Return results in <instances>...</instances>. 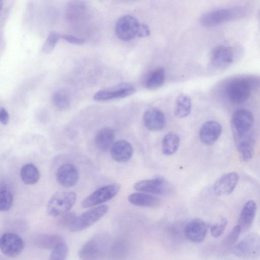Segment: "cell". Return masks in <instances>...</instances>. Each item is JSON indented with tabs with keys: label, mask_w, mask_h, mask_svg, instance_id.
Here are the masks:
<instances>
[{
	"label": "cell",
	"mask_w": 260,
	"mask_h": 260,
	"mask_svg": "<svg viewBox=\"0 0 260 260\" xmlns=\"http://www.w3.org/2000/svg\"><path fill=\"white\" fill-rule=\"evenodd\" d=\"M245 9L241 7L216 9L203 14L200 22L205 27H213L239 19L245 16Z\"/></svg>",
	"instance_id": "6da1fadb"
},
{
	"label": "cell",
	"mask_w": 260,
	"mask_h": 260,
	"mask_svg": "<svg viewBox=\"0 0 260 260\" xmlns=\"http://www.w3.org/2000/svg\"><path fill=\"white\" fill-rule=\"evenodd\" d=\"M109 242L107 235H96L83 244L78 252V256L82 259L99 258L105 252Z\"/></svg>",
	"instance_id": "7a4b0ae2"
},
{
	"label": "cell",
	"mask_w": 260,
	"mask_h": 260,
	"mask_svg": "<svg viewBox=\"0 0 260 260\" xmlns=\"http://www.w3.org/2000/svg\"><path fill=\"white\" fill-rule=\"evenodd\" d=\"M77 194L73 191H58L51 197L47 205L48 214L57 217L69 212L75 204Z\"/></svg>",
	"instance_id": "3957f363"
},
{
	"label": "cell",
	"mask_w": 260,
	"mask_h": 260,
	"mask_svg": "<svg viewBox=\"0 0 260 260\" xmlns=\"http://www.w3.org/2000/svg\"><path fill=\"white\" fill-rule=\"evenodd\" d=\"M142 25V23H140L134 16L123 15L116 22L115 35L118 39L123 41H129L136 37L140 38Z\"/></svg>",
	"instance_id": "277c9868"
},
{
	"label": "cell",
	"mask_w": 260,
	"mask_h": 260,
	"mask_svg": "<svg viewBox=\"0 0 260 260\" xmlns=\"http://www.w3.org/2000/svg\"><path fill=\"white\" fill-rule=\"evenodd\" d=\"M252 83L249 79L240 78L231 81L226 89L229 100L235 104H241L250 96Z\"/></svg>",
	"instance_id": "5b68a950"
},
{
	"label": "cell",
	"mask_w": 260,
	"mask_h": 260,
	"mask_svg": "<svg viewBox=\"0 0 260 260\" xmlns=\"http://www.w3.org/2000/svg\"><path fill=\"white\" fill-rule=\"evenodd\" d=\"M109 206L101 205L93 207L77 216L69 228L70 231L77 232L84 230L102 218L108 211Z\"/></svg>",
	"instance_id": "8992f818"
},
{
	"label": "cell",
	"mask_w": 260,
	"mask_h": 260,
	"mask_svg": "<svg viewBox=\"0 0 260 260\" xmlns=\"http://www.w3.org/2000/svg\"><path fill=\"white\" fill-rule=\"evenodd\" d=\"M119 189L120 187L117 184L103 186L85 198L81 203V206L86 208L101 205L114 198Z\"/></svg>",
	"instance_id": "52a82bcc"
},
{
	"label": "cell",
	"mask_w": 260,
	"mask_h": 260,
	"mask_svg": "<svg viewBox=\"0 0 260 260\" xmlns=\"http://www.w3.org/2000/svg\"><path fill=\"white\" fill-rule=\"evenodd\" d=\"M260 242L258 235L251 233L234 246L235 254L244 258H253L259 255Z\"/></svg>",
	"instance_id": "ba28073f"
},
{
	"label": "cell",
	"mask_w": 260,
	"mask_h": 260,
	"mask_svg": "<svg viewBox=\"0 0 260 260\" xmlns=\"http://www.w3.org/2000/svg\"><path fill=\"white\" fill-rule=\"evenodd\" d=\"M136 90L135 87L130 84L120 83L98 91L94 94L93 99L98 101L122 99L134 94Z\"/></svg>",
	"instance_id": "9c48e42d"
},
{
	"label": "cell",
	"mask_w": 260,
	"mask_h": 260,
	"mask_svg": "<svg viewBox=\"0 0 260 260\" xmlns=\"http://www.w3.org/2000/svg\"><path fill=\"white\" fill-rule=\"evenodd\" d=\"M253 120V115L250 111L244 109L236 110L233 113L231 119L234 137L250 132Z\"/></svg>",
	"instance_id": "30bf717a"
},
{
	"label": "cell",
	"mask_w": 260,
	"mask_h": 260,
	"mask_svg": "<svg viewBox=\"0 0 260 260\" xmlns=\"http://www.w3.org/2000/svg\"><path fill=\"white\" fill-rule=\"evenodd\" d=\"M24 245L23 240L16 234L5 233L0 237V250L8 256L18 255L22 251Z\"/></svg>",
	"instance_id": "8fae6325"
},
{
	"label": "cell",
	"mask_w": 260,
	"mask_h": 260,
	"mask_svg": "<svg viewBox=\"0 0 260 260\" xmlns=\"http://www.w3.org/2000/svg\"><path fill=\"white\" fill-rule=\"evenodd\" d=\"M235 50L231 46L219 45L212 50L210 59L213 66L223 68L230 66L234 61Z\"/></svg>",
	"instance_id": "7c38bea8"
},
{
	"label": "cell",
	"mask_w": 260,
	"mask_h": 260,
	"mask_svg": "<svg viewBox=\"0 0 260 260\" xmlns=\"http://www.w3.org/2000/svg\"><path fill=\"white\" fill-rule=\"evenodd\" d=\"M134 188L139 191L158 195L165 193L169 186L164 178L157 177L139 181L134 184Z\"/></svg>",
	"instance_id": "4fadbf2b"
},
{
	"label": "cell",
	"mask_w": 260,
	"mask_h": 260,
	"mask_svg": "<svg viewBox=\"0 0 260 260\" xmlns=\"http://www.w3.org/2000/svg\"><path fill=\"white\" fill-rule=\"evenodd\" d=\"M234 137L240 158L244 161L251 160L254 154L255 141L253 135L249 132Z\"/></svg>",
	"instance_id": "5bb4252c"
},
{
	"label": "cell",
	"mask_w": 260,
	"mask_h": 260,
	"mask_svg": "<svg viewBox=\"0 0 260 260\" xmlns=\"http://www.w3.org/2000/svg\"><path fill=\"white\" fill-rule=\"evenodd\" d=\"M79 172L77 168L71 164H64L57 169L56 178L57 182L64 187L75 185L79 180Z\"/></svg>",
	"instance_id": "9a60e30c"
},
{
	"label": "cell",
	"mask_w": 260,
	"mask_h": 260,
	"mask_svg": "<svg viewBox=\"0 0 260 260\" xmlns=\"http://www.w3.org/2000/svg\"><path fill=\"white\" fill-rule=\"evenodd\" d=\"M239 177L235 172H229L222 175L215 182L213 190L217 196L231 194L236 188Z\"/></svg>",
	"instance_id": "2e32d148"
},
{
	"label": "cell",
	"mask_w": 260,
	"mask_h": 260,
	"mask_svg": "<svg viewBox=\"0 0 260 260\" xmlns=\"http://www.w3.org/2000/svg\"><path fill=\"white\" fill-rule=\"evenodd\" d=\"M207 232L206 223L202 219L196 218L189 221L184 228L185 237L193 243L202 242Z\"/></svg>",
	"instance_id": "e0dca14e"
},
{
	"label": "cell",
	"mask_w": 260,
	"mask_h": 260,
	"mask_svg": "<svg viewBox=\"0 0 260 260\" xmlns=\"http://www.w3.org/2000/svg\"><path fill=\"white\" fill-rule=\"evenodd\" d=\"M221 132L222 127L219 123L214 120L207 121L200 129V139L206 145H213L219 138Z\"/></svg>",
	"instance_id": "ac0fdd59"
},
{
	"label": "cell",
	"mask_w": 260,
	"mask_h": 260,
	"mask_svg": "<svg viewBox=\"0 0 260 260\" xmlns=\"http://www.w3.org/2000/svg\"><path fill=\"white\" fill-rule=\"evenodd\" d=\"M143 122L145 127L152 131L161 130L166 123L164 114L156 108H149L144 112Z\"/></svg>",
	"instance_id": "d6986e66"
},
{
	"label": "cell",
	"mask_w": 260,
	"mask_h": 260,
	"mask_svg": "<svg viewBox=\"0 0 260 260\" xmlns=\"http://www.w3.org/2000/svg\"><path fill=\"white\" fill-rule=\"evenodd\" d=\"M110 149L112 157L120 162L128 161L133 153L132 145L124 140H119L114 142Z\"/></svg>",
	"instance_id": "ffe728a7"
},
{
	"label": "cell",
	"mask_w": 260,
	"mask_h": 260,
	"mask_svg": "<svg viewBox=\"0 0 260 260\" xmlns=\"http://www.w3.org/2000/svg\"><path fill=\"white\" fill-rule=\"evenodd\" d=\"M256 210V204L254 201L249 200L245 204L240 214L238 224L241 231H247L251 226Z\"/></svg>",
	"instance_id": "44dd1931"
},
{
	"label": "cell",
	"mask_w": 260,
	"mask_h": 260,
	"mask_svg": "<svg viewBox=\"0 0 260 260\" xmlns=\"http://www.w3.org/2000/svg\"><path fill=\"white\" fill-rule=\"evenodd\" d=\"M128 200L135 206L144 207H156L160 202L159 199L157 197L141 191L129 194Z\"/></svg>",
	"instance_id": "7402d4cb"
},
{
	"label": "cell",
	"mask_w": 260,
	"mask_h": 260,
	"mask_svg": "<svg viewBox=\"0 0 260 260\" xmlns=\"http://www.w3.org/2000/svg\"><path fill=\"white\" fill-rule=\"evenodd\" d=\"M115 132L109 127L101 129L95 137V144L98 149L107 151L110 149L115 139Z\"/></svg>",
	"instance_id": "603a6c76"
},
{
	"label": "cell",
	"mask_w": 260,
	"mask_h": 260,
	"mask_svg": "<svg viewBox=\"0 0 260 260\" xmlns=\"http://www.w3.org/2000/svg\"><path fill=\"white\" fill-rule=\"evenodd\" d=\"M191 110V100L185 93L178 95L176 99L174 106V114L179 118H183L190 114Z\"/></svg>",
	"instance_id": "cb8c5ba5"
},
{
	"label": "cell",
	"mask_w": 260,
	"mask_h": 260,
	"mask_svg": "<svg viewBox=\"0 0 260 260\" xmlns=\"http://www.w3.org/2000/svg\"><path fill=\"white\" fill-rule=\"evenodd\" d=\"M20 177L22 181L28 185L35 184L40 178V172L38 168L32 163H28L22 166L20 170Z\"/></svg>",
	"instance_id": "d4e9b609"
},
{
	"label": "cell",
	"mask_w": 260,
	"mask_h": 260,
	"mask_svg": "<svg viewBox=\"0 0 260 260\" xmlns=\"http://www.w3.org/2000/svg\"><path fill=\"white\" fill-rule=\"evenodd\" d=\"M180 144V138L174 133L165 135L162 141V151L164 154L171 155L175 153Z\"/></svg>",
	"instance_id": "484cf974"
},
{
	"label": "cell",
	"mask_w": 260,
	"mask_h": 260,
	"mask_svg": "<svg viewBox=\"0 0 260 260\" xmlns=\"http://www.w3.org/2000/svg\"><path fill=\"white\" fill-rule=\"evenodd\" d=\"M165 80V71L163 68L159 67L152 71L148 76L145 85L149 89H156L161 87Z\"/></svg>",
	"instance_id": "4316f807"
},
{
	"label": "cell",
	"mask_w": 260,
	"mask_h": 260,
	"mask_svg": "<svg viewBox=\"0 0 260 260\" xmlns=\"http://www.w3.org/2000/svg\"><path fill=\"white\" fill-rule=\"evenodd\" d=\"M52 101L55 107L62 111L68 109L71 105L70 94L63 89L58 90L54 93Z\"/></svg>",
	"instance_id": "83f0119b"
},
{
	"label": "cell",
	"mask_w": 260,
	"mask_h": 260,
	"mask_svg": "<svg viewBox=\"0 0 260 260\" xmlns=\"http://www.w3.org/2000/svg\"><path fill=\"white\" fill-rule=\"evenodd\" d=\"M64 242L63 238L59 235L53 234H43L38 240V244L40 247L50 249L53 248L59 243Z\"/></svg>",
	"instance_id": "f1b7e54d"
},
{
	"label": "cell",
	"mask_w": 260,
	"mask_h": 260,
	"mask_svg": "<svg viewBox=\"0 0 260 260\" xmlns=\"http://www.w3.org/2000/svg\"><path fill=\"white\" fill-rule=\"evenodd\" d=\"M13 195L6 187L0 186V211L9 210L13 204Z\"/></svg>",
	"instance_id": "f546056e"
},
{
	"label": "cell",
	"mask_w": 260,
	"mask_h": 260,
	"mask_svg": "<svg viewBox=\"0 0 260 260\" xmlns=\"http://www.w3.org/2000/svg\"><path fill=\"white\" fill-rule=\"evenodd\" d=\"M241 232V228L238 224L235 226L222 241V248L228 250L234 246Z\"/></svg>",
	"instance_id": "4dcf8cb0"
},
{
	"label": "cell",
	"mask_w": 260,
	"mask_h": 260,
	"mask_svg": "<svg viewBox=\"0 0 260 260\" xmlns=\"http://www.w3.org/2000/svg\"><path fill=\"white\" fill-rule=\"evenodd\" d=\"M69 252V247L66 242H62L52 248L50 255V259L64 260L66 259Z\"/></svg>",
	"instance_id": "1f68e13d"
},
{
	"label": "cell",
	"mask_w": 260,
	"mask_h": 260,
	"mask_svg": "<svg viewBox=\"0 0 260 260\" xmlns=\"http://www.w3.org/2000/svg\"><path fill=\"white\" fill-rule=\"evenodd\" d=\"M60 39H61L60 34L55 31H51L43 44V52L46 54L51 53Z\"/></svg>",
	"instance_id": "d6a6232c"
},
{
	"label": "cell",
	"mask_w": 260,
	"mask_h": 260,
	"mask_svg": "<svg viewBox=\"0 0 260 260\" xmlns=\"http://www.w3.org/2000/svg\"><path fill=\"white\" fill-rule=\"evenodd\" d=\"M227 223L226 219L222 218L220 222L212 225L210 230L212 236L214 238L220 237L224 232Z\"/></svg>",
	"instance_id": "836d02e7"
},
{
	"label": "cell",
	"mask_w": 260,
	"mask_h": 260,
	"mask_svg": "<svg viewBox=\"0 0 260 260\" xmlns=\"http://www.w3.org/2000/svg\"><path fill=\"white\" fill-rule=\"evenodd\" d=\"M61 218L60 219V224L65 227L69 228L73 224L77 216L76 214L73 212H66L61 215Z\"/></svg>",
	"instance_id": "e575fe53"
},
{
	"label": "cell",
	"mask_w": 260,
	"mask_h": 260,
	"mask_svg": "<svg viewBox=\"0 0 260 260\" xmlns=\"http://www.w3.org/2000/svg\"><path fill=\"white\" fill-rule=\"evenodd\" d=\"M61 39L75 45H82L85 43V40L70 35H61Z\"/></svg>",
	"instance_id": "d590c367"
},
{
	"label": "cell",
	"mask_w": 260,
	"mask_h": 260,
	"mask_svg": "<svg viewBox=\"0 0 260 260\" xmlns=\"http://www.w3.org/2000/svg\"><path fill=\"white\" fill-rule=\"evenodd\" d=\"M9 120V114L4 108H0V122L3 124H7Z\"/></svg>",
	"instance_id": "8d00e7d4"
},
{
	"label": "cell",
	"mask_w": 260,
	"mask_h": 260,
	"mask_svg": "<svg viewBox=\"0 0 260 260\" xmlns=\"http://www.w3.org/2000/svg\"><path fill=\"white\" fill-rule=\"evenodd\" d=\"M4 1L3 0H0V11H1L3 6Z\"/></svg>",
	"instance_id": "74e56055"
}]
</instances>
